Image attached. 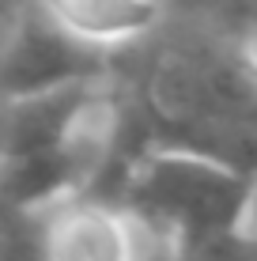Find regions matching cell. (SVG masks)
<instances>
[{
	"mask_svg": "<svg viewBox=\"0 0 257 261\" xmlns=\"http://www.w3.org/2000/svg\"><path fill=\"white\" fill-rule=\"evenodd\" d=\"M253 174L185 140L144 148L125 167L121 204L159 250H208L238 239Z\"/></svg>",
	"mask_w": 257,
	"mask_h": 261,
	"instance_id": "6da1fadb",
	"label": "cell"
},
{
	"mask_svg": "<svg viewBox=\"0 0 257 261\" xmlns=\"http://www.w3.org/2000/svg\"><path fill=\"white\" fill-rule=\"evenodd\" d=\"M106 72V53L76 42L49 15L26 4L12 38L0 49V98L19 102L76 84H95Z\"/></svg>",
	"mask_w": 257,
	"mask_h": 261,
	"instance_id": "7a4b0ae2",
	"label": "cell"
},
{
	"mask_svg": "<svg viewBox=\"0 0 257 261\" xmlns=\"http://www.w3.org/2000/svg\"><path fill=\"white\" fill-rule=\"evenodd\" d=\"M155 250L152 231L121 201L72 193L46 208L42 261H148Z\"/></svg>",
	"mask_w": 257,
	"mask_h": 261,
	"instance_id": "3957f363",
	"label": "cell"
},
{
	"mask_svg": "<svg viewBox=\"0 0 257 261\" xmlns=\"http://www.w3.org/2000/svg\"><path fill=\"white\" fill-rule=\"evenodd\" d=\"M65 34L91 49H118L152 34L163 19V0H26Z\"/></svg>",
	"mask_w": 257,
	"mask_h": 261,
	"instance_id": "277c9868",
	"label": "cell"
},
{
	"mask_svg": "<svg viewBox=\"0 0 257 261\" xmlns=\"http://www.w3.org/2000/svg\"><path fill=\"white\" fill-rule=\"evenodd\" d=\"M246 242L235 239V242H219V246H208V250H155L148 261H238V250Z\"/></svg>",
	"mask_w": 257,
	"mask_h": 261,
	"instance_id": "5b68a950",
	"label": "cell"
},
{
	"mask_svg": "<svg viewBox=\"0 0 257 261\" xmlns=\"http://www.w3.org/2000/svg\"><path fill=\"white\" fill-rule=\"evenodd\" d=\"M238 239L246 246H257V174L250 182V197H246V208H242V223H238Z\"/></svg>",
	"mask_w": 257,
	"mask_h": 261,
	"instance_id": "8992f818",
	"label": "cell"
}]
</instances>
